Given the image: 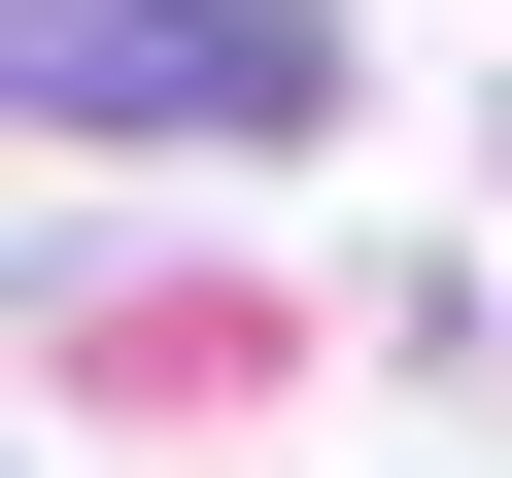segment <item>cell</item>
<instances>
[{
    "label": "cell",
    "instance_id": "cell-1",
    "mask_svg": "<svg viewBox=\"0 0 512 478\" xmlns=\"http://www.w3.org/2000/svg\"><path fill=\"white\" fill-rule=\"evenodd\" d=\"M0 103L35 137H342L308 0H0Z\"/></svg>",
    "mask_w": 512,
    "mask_h": 478
}]
</instances>
